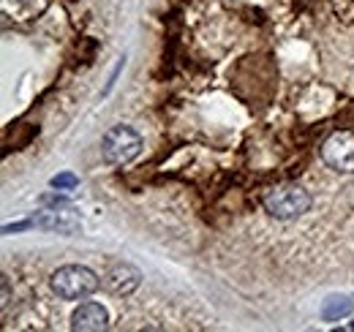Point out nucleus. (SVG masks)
I'll return each instance as SVG.
<instances>
[{
    "label": "nucleus",
    "instance_id": "1",
    "mask_svg": "<svg viewBox=\"0 0 354 332\" xmlns=\"http://www.w3.org/2000/svg\"><path fill=\"white\" fill-rule=\"evenodd\" d=\"M262 205L267 215H272L275 221H295L310 210V196L300 185H278L267 191Z\"/></svg>",
    "mask_w": 354,
    "mask_h": 332
},
{
    "label": "nucleus",
    "instance_id": "2",
    "mask_svg": "<svg viewBox=\"0 0 354 332\" xmlns=\"http://www.w3.org/2000/svg\"><path fill=\"white\" fill-rule=\"evenodd\" d=\"M49 286L60 299H85L98 289V278L82 264H66L49 278Z\"/></svg>",
    "mask_w": 354,
    "mask_h": 332
},
{
    "label": "nucleus",
    "instance_id": "3",
    "mask_svg": "<svg viewBox=\"0 0 354 332\" xmlns=\"http://www.w3.org/2000/svg\"><path fill=\"white\" fill-rule=\"evenodd\" d=\"M142 153V136L129 125H115L104 133L101 156L109 166H126Z\"/></svg>",
    "mask_w": 354,
    "mask_h": 332
},
{
    "label": "nucleus",
    "instance_id": "4",
    "mask_svg": "<svg viewBox=\"0 0 354 332\" xmlns=\"http://www.w3.org/2000/svg\"><path fill=\"white\" fill-rule=\"evenodd\" d=\"M322 158L338 174H354V133L352 131H335L322 145Z\"/></svg>",
    "mask_w": 354,
    "mask_h": 332
},
{
    "label": "nucleus",
    "instance_id": "5",
    "mask_svg": "<svg viewBox=\"0 0 354 332\" xmlns=\"http://www.w3.org/2000/svg\"><path fill=\"white\" fill-rule=\"evenodd\" d=\"M30 226L36 229H44V232H57V234H80L82 232V221L77 212L71 210H44V212H36L28 218Z\"/></svg>",
    "mask_w": 354,
    "mask_h": 332
},
{
    "label": "nucleus",
    "instance_id": "6",
    "mask_svg": "<svg viewBox=\"0 0 354 332\" xmlns=\"http://www.w3.org/2000/svg\"><path fill=\"white\" fill-rule=\"evenodd\" d=\"M139 284H142V273L131 267V264H115V267H109V273L104 275V286L112 291V294H118V297H129L133 291L139 289Z\"/></svg>",
    "mask_w": 354,
    "mask_h": 332
},
{
    "label": "nucleus",
    "instance_id": "7",
    "mask_svg": "<svg viewBox=\"0 0 354 332\" xmlns=\"http://www.w3.org/2000/svg\"><path fill=\"white\" fill-rule=\"evenodd\" d=\"M106 327H109V313L98 302H82L71 313V330L95 332V330H106Z\"/></svg>",
    "mask_w": 354,
    "mask_h": 332
},
{
    "label": "nucleus",
    "instance_id": "8",
    "mask_svg": "<svg viewBox=\"0 0 354 332\" xmlns=\"http://www.w3.org/2000/svg\"><path fill=\"white\" fill-rule=\"evenodd\" d=\"M354 311V302L349 297H341V294H333L322 302V319L324 322H341L346 319L349 313Z\"/></svg>",
    "mask_w": 354,
    "mask_h": 332
},
{
    "label": "nucleus",
    "instance_id": "9",
    "mask_svg": "<svg viewBox=\"0 0 354 332\" xmlns=\"http://www.w3.org/2000/svg\"><path fill=\"white\" fill-rule=\"evenodd\" d=\"M49 185H52V188H57V191H71V188H77V185H80V177H77V174H71V172H63V174H55V177L49 180Z\"/></svg>",
    "mask_w": 354,
    "mask_h": 332
},
{
    "label": "nucleus",
    "instance_id": "10",
    "mask_svg": "<svg viewBox=\"0 0 354 332\" xmlns=\"http://www.w3.org/2000/svg\"><path fill=\"white\" fill-rule=\"evenodd\" d=\"M41 202H44V205H52V208H57V205H66V199H63V196H55V194H46Z\"/></svg>",
    "mask_w": 354,
    "mask_h": 332
},
{
    "label": "nucleus",
    "instance_id": "11",
    "mask_svg": "<svg viewBox=\"0 0 354 332\" xmlns=\"http://www.w3.org/2000/svg\"><path fill=\"white\" fill-rule=\"evenodd\" d=\"M344 330H352V332H354V319L349 322V324H346V327H344Z\"/></svg>",
    "mask_w": 354,
    "mask_h": 332
}]
</instances>
